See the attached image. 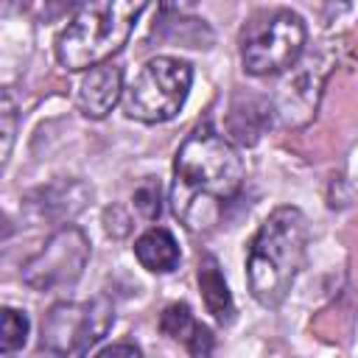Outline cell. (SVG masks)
Masks as SVG:
<instances>
[{"mask_svg":"<svg viewBox=\"0 0 358 358\" xmlns=\"http://www.w3.org/2000/svg\"><path fill=\"white\" fill-rule=\"evenodd\" d=\"M28 341V316L14 310V308H3L0 310V347L6 355L17 352L20 347H25Z\"/></svg>","mask_w":358,"mask_h":358,"instance_id":"cell-12","label":"cell"},{"mask_svg":"<svg viewBox=\"0 0 358 358\" xmlns=\"http://www.w3.org/2000/svg\"><path fill=\"white\" fill-rule=\"evenodd\" d=\"M115 322L112 302L95 296L90 302H59L42 322V355L45 358H84Z\"/></svg>","mask_w":358,"mask_h":358,"instance_id":"cell-5","label":"cell"},{"mask_svg":"<svg viewBox=\"0 0 358 358\" xmlns=\"http://www.w3.org/2000/svg\"><path fill=\"white\" fill-rule=\"evenodd\" d=\"M193 70L173 56H157L143 64L131 87L123 92V112L140 123H162L179 115L187 101Z\"/></svg>","mask_w":358,"mask_h":358,"instance_id":"cell-4","label":"cell"},{"mask_svg":"<svg viewBox=\"0 0 358 358\" xmlns=\"http://www.w3.org/2000/svg\"><path fill=\"white\" fill-rule=\"evenodd\" d=\"M123 95V70L112 62L92 67L78 87V106L87 117H103Z\"/></svg>","mask_w":358,"mask_h":358,"instance_id":"cell-8","label":"cell"},{"mask_svg":"<svg viewBox=\"0 0 358 358\" xmlns=\"http://www.w3.org/2000/svg\"><path fill=\"white\" fill-rule=\"evenodd\" d=\"M87 260H90L87 235L78 227H62L22 266V282L34 291L67 288L84 274Z\"/></svg>","mask_w":358,"mask_h":358,"instance_id":"cell-7","label":"cell"},{"mask_svg":"<svg viewBox=\"0 0 358 358\" xmlns=\"http://www.w3.org/2000/svg\"><path fill=\"white\" fill-rule=\"evenodd\" d=\"M134 255H137L140 266L148 268V271H154V274H168L182 260L176 238L168 229H162V227H154V229L143 232L134 241Z\"/></svg>","mask_w":358,"mask_h":358,"instance_id":"cell-10","label":"cell"},{"mask_svg":"<svg viewBox=\"0 0 358 358\" xmlns=\"http://www.w3.org/2000/svg\"><path fill=\"white\" fill-rule=\"evenodd\" d=\"M159 330L176 341H182L190 352V358H210L213 355V333L196 322L190 308L185 302H173L159 316Z\"/></svg>","mask_w":358,"mask_h":358,"instance_id":"cell-9","label":"cell"},{"mask_svg":"<svg viewBox=\"0 0 358 358\" xmlns=\"http://www.w3.org/2000/svg\"><path fill=\"white\" fill-rule=\"evenodd\" d=\"M95 358H143V352H140V347L131 344V341H117V344L103 347Z\"/></svg>","mask_w":358,"mask_h":358,"instance_id":"cell-15","label":"cell"},{"mask_svg":"<svg viewBox=\"0 0 358 358\" xmlns=\"http://www.w3.org/2000/svg\"><path fill=\"white\" fill-rule=\"evenodd\" d=\"M199 288H201V299H204L207 310L213 313V319L221 322V324L232 322L235 302H232V294L227 288V280L221 274L218 260L210 257V255H204L201 263H199Z\"/></svg>","mask_w":358,"mask_h":358,"instance_id":"cell-11","label":"cell"},{"mask_svg":"<svg viewBox=\"0 0 358 358\" xmlns=\"http://www.w3.org/2000/svg\"><path fill=\"white\" fill-rule=\"evenodd\" d=\"M0 120H3V162L8 159L11 154V143H14V129H17V109H14V98L8 90H3V112H0Z\"/></svg>","mask_w":358,"mask_h":358,"instance_id":"cell-13","label":"cell"},{"mask_svg":"<svg viewBox=\"0 0 358 358\" xmlns=\"http://www.w3.org/2000/svg\"><path fill=\"white\" fill-rule=\"evenodd\" d=\"M308 243V221L296 207H277L257 229L249 255H246V277L252 296L277 308L291 291L302 263Z\"/></svg>","mask_w":358,"mask_h":358,"instance_id":"cell-2","label":"cell"},{"mask_svg":"<svg viewBox=\"0 0 358 358\" xmlns=\"http://www.w3.org/2000/svg\"><path fill=\"white\" fill-rule=\"evenodd\" d=\"M145 11V3L131 0H103L87 3L56 36V59L64 70H92L106 64L129 42L137 17Z\"/></svg>","mask_w":358,"mask_h":358,"instance_id":"cell-3","label":"cell"},{"mask_svg":"<svg viewBox=\"0 0 358 358\" xmlns=\"http://www.w3.org/2000/svg\"><path fill=\"white\" fill-rule=\"evenodd\" d=\"M305 22L291 8H274L255 20L241 42L243 70L252 76H274L296 64L305 50Z\"/></svg>","mask_w":358,"mask_h":358,"instance_id":"cell-6","label":"cell"},{"mask_svg":"<svg viewBox=\"0 0 358 358\" xmlns=\"http://www.w3.org/2000/svg\"><path fill=\"white\" fill-rule=\"evenodd\" d=\"M243 185V159L235 145L210 126H199L176 151L171 210L190 232L221 221L224 207Z\"/></svg>","mask_w":358,"mask_h":358,"instance_id":"cell-1","label":"cell"},{"mask_svg":"<svg viewBox=\"0 0 358 358\" xmlns=\"http://www.w3.org/2000/svg\"><path fill=\"white\" fill-rule=\"evenodd\" d=\"M134 207L145 215V218H157L159 215V185L154 182H143L137 190H134Z\"/></svg>","mask_w":358,"mask_h":358,"instance_id":"cell-14","label":"cell"}]
</instances>
